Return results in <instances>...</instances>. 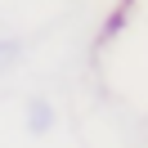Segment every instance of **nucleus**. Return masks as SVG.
Listing matches in <instances>:
<instances>
[{
    "mask_svg": "<svg viewBox=\"0 0 148 148\" xmlns=\"http://www.w3.org/2000/svg\"><path fill=\"white\" fill-rule=\"evenodd\" d=\"M49 126H54V108H49V99H32V103H27V130H32V135H49Z\"/></svg>",
    "mask_w": 148,
    "mask_h": 148,
    "instance_id": "1",
    "label": "nucleus"
},
{
    "mask_svg": "<svg viewBox=\"0 0 148 148\" xmlns=\"http://www.w3.org/2000/svg\"><path fill=\"white\" fill-rule=\"evenodd\" d=\"M14 58H18V45L14 40H0V67H9Z\"/></svg>",
    "mask_w": 148,
    "mask_h": 148,
    "instance_id": "2",
    "label": "nucleus"
}]
</instances>
